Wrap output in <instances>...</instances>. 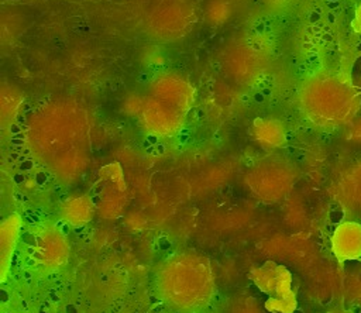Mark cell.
I'll return each instance as SVG.
<instances>
[{
    "mask_svg": "<svg viewBox=\"0 0 361 313\" xmlns=\"http://www.w3.org/2000/svg\"><path fill=\"white\" fill-rule=\"evenodd\" d=\"M159 300L176 313H199L216 295V275L210 259L185 250L162 259L154 271Z\"/></svg>",
    "mask_w": 361,
    "mask_h": 313,
    "instance_id": "obj_1",
    "label": "cell"
},
{
    "mask_svg": "<svg viewBox=\"0 0 361 313\" xmlns=\"http://www.w3.org/2000/svg\"><path fill=\"white\" fill-rule=\"evenodd\" d=\"M299 104L313 124L337 127L357 113L360 100L354 87L340 76L319 73L302 83Z\"/></svg>",
    "mask_w": 361,
    "mask_h": 313,
    "instance_id": "obj_2",
    "label": "cell"
},
{
    "mask_svg": "<svg viewBox=\"0 0 361 313\" xmlns=\"http://www.w3.org/2000/svg\"><path fill=\"white\" fill-rule=\"evenodd\" d=\"M293 182V166L279 156H268L258 161L245 175L247 188L265 203H275L282 199Z\"/></svg>",
    "mask_w": 361,
    "mask_h": 313,
    "instance_id": "obj_3",
    "label": "cell"
},
{
    "mask_svg": "<svg viewBox=\"0 0 361 313\" xmlns=\"http://www.w3.org/2000/svg\"><path fill=\"white\" fill-rule=\"evenodd\" d=\"M28 251V258L34 269L48 275L61 271L68 264L71 243L59 227L47 224L34 233Z\"/></svg>",
    "mask_w": 361,
    "mask_h": 313,
    "instance_id": "obj_4",
    "label": "cell"
},
{
    "mask_svg": "<svg viewBox=\"0 0 361 313\" xmlns=\"http://www.w3.org/2000/svg\"><path fill=\"white\" fill-rule=\"evenodd\" d=\"M252 279L258 289L269 296L265 303L269 312L292 313L295 310L296 297L292 289V275L285 266L265 262L252 272Z\"/></svg>",
    "mask_w": 361,
    "mask_h": 313,
    "instance_id": "obj_5",
    "label": "cell"
},
{
    "mask_svg": "<svg viewBox=\"0 0 361 313\" xmlns=\"http://www.w3.org/2000/svg\"><path fill=\"white\" fill-rule=\"evenodd\" d=\"M137 117L140 125L147 134L158 138H171L182 130L186 111L151 94H147L142 99V104Z\"/></svg>",
    "mask_w": 361,
    "mask_h": 313,
    "instance_id": "obj_6",
    "label": "cell"
},
{
    "mask_svg": "<svg viewBox=\"0 0 361 313\" xmlns=\"http://www.w3.org/2000/svg\"><path fill=\"white\" fill-rule=\"evenodd\" d=\"M193 7L183 1H166L157 8L149 20L151 34L162 39H175L188 32L193 24Z\"/></svg>",
    "mask_w": 361,
    "mask_h": 313,
    "instance_id": "obj_7",
    "label": "cell"
},
{
    "mask_svg": "<svg viewBox=\"0 0 361 313\" xmlns=\"http://www.w3.org/2000/svg\"><path fill=\"white\" fill-rule=\"evenodd\" d=\"M100 189L96 206L97 213L106 219H114L121 214V210L127 204L126 183L123 171L118 164H110L100 171Z\"/></svg>",
    "mask_w": 361,
    "mask_h": 313,
    "instance_id": "obj_8",
    "label": "cell"
},
{
    "mask_svg": "<svg viewBox=\"0 0 361 313\" xmlns=\"http://www.w3.org/2000/svg\"><path fill=\"white\" fill-rule=\"evenodd\" d=\"M151 96L164 100L183 111H189L195 102V89L189 80L178 73H161L149 85Z\"/></svg>",
    "mask_w": 361,
    "mask_h": 313,
    "instance_id": "obj_9",
    "label": "cell"
},
{
    "mask_svg": "<svg viewBox=\"0 0 361 313\" xmlns=\"http://www.w3.org/2000/svg\"><path fill=\"white\" fill-rule=\"evenodd\" d=\"M331 251L343 262L361 257V224L344 221L338 224L331 235Z\"/></svg>",
    "mask_w": 361,
    "mask_h": 313,
    "instance_id": "obj_10",
    "label": "cell"
},
{
    "mask_svg": "<svg viewBox=\"0 0 361 313\" xmlns=\"http://www.w3.org/2000/svg\"><path fill=\"white\" fill-rule=\"evenodd\" d=\"M96 213V202L87 193L69 195L59 206V216L72 227L86 226L89 221H92Z\"/></svg>",
    "mask_w": 361,
    "mask_h": 313,
    "instance_id": "obj_11",
    "label": "cell"
},
{
    "mask_svg": "<svg viewBox=\"0 0 361 313\" xmlns=\"http://www.w3.org/2000/svg\"><path fill=\"white\" fill-rule=\"evenodd\" d=\"M23 219L18 213L8 214L0 224V279L4 282L10 272L11 259L20 238Z\"/></svg>",
    "mask_w": 361,
    "mask_h": 313,
    "instance_id": "obj_12",
    "label": "cell"
},
{
    "mask_svg": "<svg viewBox=\"0 0 361 313\" xmlns=\"http://www.w3.org/2000/svg\"><path fill=\"white\" fill-rule=\"evenodd\" d=\"M252 135L261 147L274 149L286 142V127L275 117H259L252 123Z\"/></svg>",
    "mask_w": 361,
    "mask_h": 313,
    "instance_id": "obj_13",
    "label": "cell"
},
{
    "mask_svg": "<svg viewBox=\"0 0 361 313\" xmlns=\"http://www.w3.org/2000/svg\"><path fill=\"white\" fill-rule=\"evenodd\" d=\"M24 102L21 90L11 83H1L0 87V117L3 124H8L18 114L20 107Z\"/></svg>",
    "mask_w": 361,
    "mask_h": 313,
    "instance_id": "obj_14",
    "label": "cell"
},
{
    "mask_svg": "<svg viewBox=\"0 0 361 313\" xmlns=\"http://www.w3.org/2000/svg\"><path fill=\"white\" fill-rule=\"evenodd\" d=\"M231 13V7L224 0H212L206 7V20L210 24L219 25L228 20Z\"/></svg>",
    "mask_w": 361,
    "mask_h": 313,
    "instance_id": "obj_15",
    "label": "cell"
},
{
    "mask_svg": "<svg viewBox=\"0 0 361 313\" xmlns=\"http://www.w3.org/2000/svg\"><path fill=\"white\" fill-rule=\"evenodd\" d=\"M142 99H144V97H141V96H138V94H130L128 97H126L124 102H123V109H124V111L128 113V114H135V116H137L138 111H140V109H141Z\"/></svg>",
    "mask_w": 361,
    "mask_h": 313,
    "instance_id": "obj_16",
    "label": "cell"
},
{
    "mask_svg": "<svg viewBox=\"0 0 361 313\" xmlns=\"http://www.w3.org/2000/svg\"><path fill=\"white\" fill-rule=\"evenodd\" d=\"M233 313H262V312L257 307V305H255L254 302H251V300L248 299V300L243 302V303L238 305V306L235 305Z\"/></svg>",
    "mask_w": 361,
    "mask_h": 313,
    "instance_id": "obj_17",
    "label": "cell"
},
{
    "mask_svg": "<svg viewBox=\"0 0 361 313\" xmlns=\"http://www.w3.org/2000/svg\"><path fill=\"white\" fill-rule=\"evenodd\" d=\"M353 28L361 34V1L360 4L357 6V10H355V16H354V20H353Z\"/></svg>",
    "mask_w": 361,
    "mask_h": 313,
    "instance_id": "obj_18",
    "label": "cell"
},
{
    "mask_svg": "<svg viewBox=\"0 0 361 313\" xmlns=\"http://www.w3.org/2000/svg\"><path fill=\"white\" fill-rule=\"evenodd\" d=\"M269 6H281L285 0H265Z\"/></svg>",
    "mask_w": 361,
    "mask_h": 313,
    "instance_id": "obj_19",
    "label": "cell"
},
{
    "mask_svg": "<svg viewBox=\"0 0 361 313\" xmlns=\"http://www.w3.org/2000/svg\"><path fill=\"white\" fill-rule=\"evenodd\" d=\"M324 313H351L350 310H343V309H336V310H329Z\"/></svg>",
    "mask_w": 361,
    "mask_h": 313,
    "instance_id": "obj_20",
    "label": "cell"
}]
</instances>
